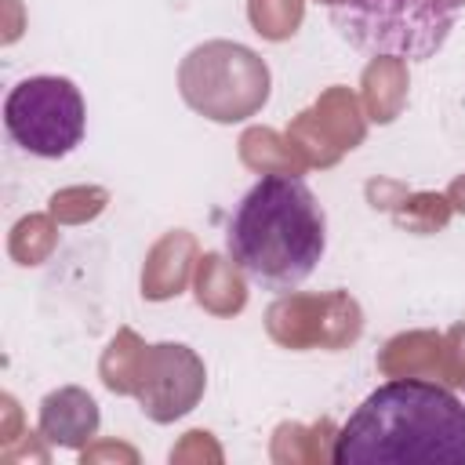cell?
Here are the masks:
<instances>
[{
	"label": "cell",
	"instance_id": "obj_1",
	"mask_svg": "<svg viewBox=\"0 0 465 465\" xmlns=\"http://www.w3.org/2000/svg\"><path fill=\"white\" fill-rule=\"evenodd\" d=\"M334 465H465V403L425 378L378 385L338 429Z\"/></svg>",
	"mask_w": 465,
	"mask_h": 465
},
{
	"label": "cell",
	"instance_id": "obj_2",
	"mask_svg": "<svg viewBox=\"0 0 465 465\" xmlns=\"http://www.w3.org/2000/svg\"><path fill=\"white\" fill-rule=\"evenodd\" d=\"M327 251V214L298 174H262L225 225L229 262L262 291L302 287Z\"/></svg>",
	"mask_w": 465,
	"mask_h": 465
},
{
	"label": "cell",
	"instance_id": "obj_3",
	"mask_svg": "<svg viewBox=\"0 0 465 465\" xmlns=\"http://www.w3.org/2000/svg\"><path fill=\"white\" fill-rule=\"evenodd\" d=\"M334 33L367 58H432L458 18L465 0H323Z\"/></svg>",
	"mask_w": 465,
	"mask_h": 465
},
{
	"label": "cell",
	"instance_id": "obj_4",
	"mask_svg": "<svg viewBox=\"0 0 465 465\" xmlns=\"http://www.w3.org/2000/svg\"><path fill=\"white\" fill-rule=\"evenodd\" d=\"M4 127L22 153L62 160L84 142V94L69 76H25L4 98Z\"/></svg>",
	"mask_w": 465,
	"mask_h": 465
},
{
	"label": "cell",
	"instance_id": "obj_5",
	"mask_svg": "<svg viewBox=\"0 0 465 465\" xmlns=\"http://www.w3.org/2000/svg\"><path fill=\"white\" fill-rule=\"evenodd\" d=\"M40 436L51 447H69L80 450L94 432H98V403L84 389H58L47 392L40 403Z\"/></svg>",
	"mask_w": 465,
	"mask_h": 465
}]
</instances>
